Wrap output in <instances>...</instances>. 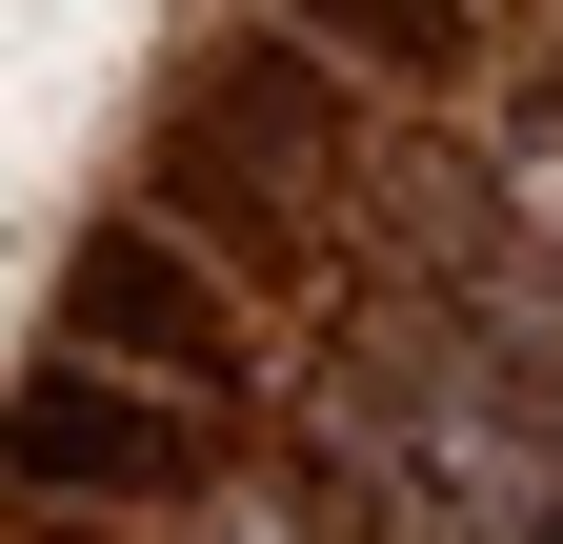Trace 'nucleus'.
Wrapping results in <instances>:
<instances>
[{
	"label": "nucleus",
	"mask_w": 563,
	"mask_h": 544,
	"mask_svg": "<svg viewBox=\"0 0 563 544\" xmlns=\"http://www.w3.org/2000/svg\"><path fill=\"white\" fill-rule=\"evenodd\" d=\"M0 485L60 504V524H101V504H222L242 464H222L201 403H141V383H101V363H41L21 403H0Z\"/></svg>",
	"instance_id": "nucleus-3"
},
{
	"label": "nucleus",
	"mask_w": 563,
	"mask_h": 544,
	"mask_svg": "<svg viewBox=\"0 0 563 544\" xmlns=\"http://www.w3.org/2000/svg\"><path fill=\"white\" fill-rule=\"evenodd\" d=\"M201 142H242V162H262L282 202H342L363 121H342V81H322L302 41H242V61H222V101H201Z\"/></svg>",
	"instance_id": "nucleus-4"
},
{
	"label": "nucleus",
	"mask_w": 563,
	"mask_h": 544,
	"mask_svg": "<svg viewBox=\"0 0 563 544\" xmlns=\"http://www.w3.org/2000/svg\"><path fill=\"white\" fill-rule=\"evenodd\" d=\"M141 222H162V242H201L222 283H242V262H262V283H302V262H322V222H302V202H282V182H262L242 142H201V121L162 142V182H141Z\"/></svg>",
	"instance_id": "nucleus-5"
},
{
	"label": "nucleus",
	"mask_w": 563,
	"mask_h": 544,
	"mask_svg": "<svg viewBox=\"0 0 563 544\" xmlns=\"http://www.w3.org/2000/svg\"><path fill=\"white\" fill-rule=\"evenodd\" d=\"M21 544H141V524H21Z\"/></svg>",
	"instance_id": "nucleus-7"
},
{
	"label": "nucleus",
	"mask_w": 563,
	"mask_h": 544,
	"mask_svg": "<svg viewBox=\"0 0 563 544\" xmlns=\"http://www.w3.org/2000/svg\"><path fill=\"white\" fill-rule=\"evenodd\" d=\"M282 41L363 61V81H402V101H463L483 81V0H282Z\"/></svg>",
	"instance_id": "nucleus-6"
},
{
	"label": "nucleus",
	"mask_w": 563,
	"mask_h": 544,
	"mask_svg": "<svg viewBox=\"0 0 563 544\" xmlns=\"http://www.w3.org/2000/svg\"><path fill=\"white\" fill-rule=\"evenodd\" d=\"M322 424L363 444V485L483 544H563V424H523V363H483L443 303H363L322 344Z\"/></svg>",
	"instance_id": "nucleus-1"
},
{
	"label": "nucleus",
	"mask_w": 563,
	"mask_h": 544,
	"mask_svg": "<svg viewBox=\"0 0 563 544\" xmlns=\"http://www.w3.org/2000/svg\"><path fill=\"white\" fill-rule=\"evenodd\" d=\"M60 344H81L101 383H141V403H201V424L262 383V323H242V283H222L201 242H162L141 202L60 242Z\"/></svg>",
	"instance_id": "nucleus-2"
}]
</instances>
